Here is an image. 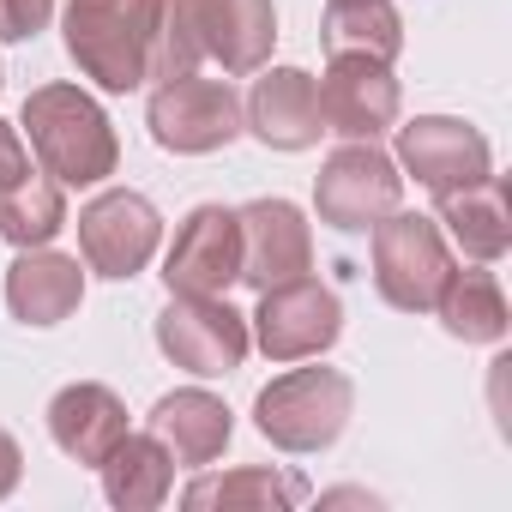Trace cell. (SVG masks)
<instances>
[{
    "instance_id": "obj_18",
    "label": "cell",
    "mask_w": 512,
    "mask_h": 512,
    "mask_svg": "<svg viewBox=\"0 0 512 512\" xmlns=\"http://www.w3.org/2000/svg\"><path fill=\"white\" fill-rule=\"evenodd\" d=\"M151 434L169 446L175 464L199 470V464L223 458V446H229V434H235V416H229V404H223L217 392H205V386H181V392L157 398V410H151Z\"/></svg>"
},
{
    "instance_id": "obj_8",
    "label": "cell",
    "mask_w": 512,
    "mask_h": 512,
    "mask_svg": "<svg viewBox=\"0 0 512 512\" xmlns=\"http://www.w3.org/2000/svg\"><path fill=\"white\" fill-rule=\"evenodd\" d=\"M157 350L175 368L217 380V374H235L247 362L253 332L223 296H169V308L157 314Z\"/></svg>"
},
{
    "instance_id": "obj_11",
    "label": "cell",
    "mask_w": 512,
    "mask_h": 512,
    "mask_svg": "<svg viewBox=\"0 0 512 512\" xmlns=\"http://www.w3.org/2000/svg\"><path fill=\"white\" fill-rule=\"evenodd\" d=\"M398 169H410L428 193H452L494 175V151L458 115H416L398 127Z\"/></svg>"
},
{
    "instance_id": "obj_26",
    "label": "cell",
    "mask_w": 512,
    "mask_h": 512,
    "mask_svg": "<svg viewBox=\"0 0 512 512\" xmlns=\"http://www.w3.org/2000/svg\"><path fill=\"white\" fill-rule=\"evenodd\" d=\"M55 19V0H0V43H31Z\"/></svg>"
},
{
    "instance_id": "obj_28",
    "label": "cell",
    "mask_w": 512,
    "mask_h": 512,
    "mask_svg": "<svg viewBox=\"0 0 512 512\" xmlns=\"http://www.w3.org/2000/svg\"><path fill=\"white\" fill-rule=\"evenodd\" d=\"M19 476H25V452H19V440L7 428H0V500L19 488Z\"/></svg>"
},
{
    "instance_id": "obj_25",
    "label": "cell",
    "mask_w": 512,
    "mask_h": 512,
    "mask_svg": "<svg viewBox=\"0 0 512 512\" xmlns=\"http://www.w3.org/2000/svg\"><path fill=\"white\" fill-rule=\"evenodd\" d=\"M205 61L199 43V7L193 0H157V25H151V67L145 79H181Z\"/></svg>"
},
{
    "instance_id": "obj_15",
    "label": "cell",
    "mask_w": 512,
    "mask_h": 512,
    "mask_svg": "<svg viewBox=\"0 0 512 512\" xmlns=\"http://www.w3.org/2000/svg\"><path fill=\"white\" fill-rule=\"evenodd\" d=\"M49 434H55V446L73 464H91L97 470L121 446V434H127V404L109 386H97V380H73L49 404Z\"/></svg>"
},
{
    "instance_id": "obj_3",
    "label": "cell",
    "mask_w": 512,
    "mask_h": 512,
    "mask_svg": "<svg viewBox=\"0 0 512 512\" xmlns=\"http://www.w3.org/2000/svg\"><path fill=\"white\" fill-rule=\"evenodd\" d=\"M356 410V386L338 368H290L253 398V428L278 452H326Z\"/></svg>"
},
{
    "instance_id": "obj_21",
    "label": "cell",
    "mask_w": 512,
    "mask_h": 512,
    "mask_svg": "<svg viewBox=\"0 0 512 512\" xmlns=\"http://www.w3.org/2000/svg\"><path fill=\"white\" fill-rule=\"evenodd\" d=\"M434 314H440V326H446L452 338H464V344H500L506 326H512L506 290H500V278L482 272V266H470V272L452 266L446 284H440V296H434Z\"/></svg>"
},
{
    "instance_id": "obj_29",
    "label": "cell",
    "mask_w": 512,
    "mask_h": 512,
    "mask_svg": "<svg viewBox=\"0 0 512 512\" xmlns=\"http://www.w3.org/2000/svg\"><path fill=\"white\" fill-rule=\"evenodd\" d=\"M0 85H7V73H0Z\"/></svg>"
},
{
    "instance_id": "obj_14",
    "label": "cell",
    "mask_w": 512,
    "mask_h": 512,
    "mask_svg": "<svg viewBox=\"0 0 512 512\" xmlns=\"http://www.w3.org/2000/svg\"><path fill=\"white\" fill-rule=\"evenodd\" d=\"M241 127H253L266 151H308L320 145L326 121H320V85L302 67H272L266 79H253L247 103H241Z\"/></svg>"
},
{
    "instance_id": "obj_7",
    "label": "cell",
    "mask_w": 512,
    "mask_h": 512,
    "mask_svg": "<svg viewBox=\"0 0 512 512\" xmlns=\"http://www.w3.org/2000/svg\"><path fill=\"white\" fill-rule=\"evenodd\" d=\"M247 332L272 362H308L338 344L344 332V302L320 278H290L260 290V308L247 314Z\"/></svg>"
},
{
    "instance_id": "obj_24",
    "label": "cell",
    "mask_w": 512,
    "mask_h": 512,
    "mask_svg": "<svg viewBox=\"0 0 512 512\" xmlns=\"http://www.w3.org/2000/svg\"><path fill=\"white\" fill-rule=\"evenodd\" d=\"M67 229V187L55 175H25L0 193V235L13 247H49Z\"/></svg>"
},
{
    "instance_id": "obj_13",
    "label": "cell",
    "mask_w": 512,
    "mask_h": 512,
    "mask_svg": "<svg viewBox=\"0 0 512 512\" xmlns=\"http://www.w3.org/2000/svg\"><path fill=\"white\" fill-rule=\"evenodd\" d=\"M320 121L338 139H380L398 121V79L374 55H332L320 79Z\"/></svg>"
},
{
    "instance_id": "obj_19",
    "label": "cell",
    "mask_w": 512,
    "mask_h": 512,
    "mask_svg": "<svg viewBox=\"0 0 512 512\" xmlns=\"http://www.w3.org/2000/svg\"><path fill=\"white\" fill-rule=\"evenodd\" d=\"M434 199H440V217L434 223H446V235L470 253L476 266H494L500 253L512 247V193H506L500 175H482V181L452 187V193H434Z\"/></svg>"
},
{
    "instance_id": "obj_5",
    "label": "cell",
    "mask_w": 512,
    "mask_h": 512,
    "mask_svg": "<svg viewBox=\"0 0 512 512\" xmlns=\"http://www.w3.org/2000/svg\"><path fill=\"white\" fill-rule=\"evenodd\" d=\"M404 199V175L398 163L374 145V139H344L326 163H320V181H314V211L320 223L356 235V229H374L386 211H398Z\"/></svg>"
},
{
    "instance_id": "obj_9",
    "label": "cell",
    "mask_w": 512,
    "mask_h": 512,
    "mask_svg": "<svg viewBox=\"0 0 512 512\" xmlns=\"http://www.w3.org/2000/svg\"><path fill=\"white\" fill-rule=\"evenodd\" d=\"M157 241H163V217L133 187H109L79 211V253L97 278H139Z\"/></svg>"
},
{
    "instance_id": "obj_4",
    "label": "cell",
    "mask_w": 512,
    "mask_h": 512,
    "mask_svg": "<svg viewBox=\"0 0 512 512\" xmlns=\"http://www.w3.org/2000/svg\"><path fill=\"white\" fill-rule=\"evenodd\" d=\"M452 272V247L434 217L422 211H386L374 223V290L398 314H428L440 284Z\"/></svg>"
},
{
    "instance_id": "obj_16",
    "label": "cell",
    "mask_w": 512,
    "mask_h": 512,
    "mask_svg": "<svg viewBox=\"0 0 512 512\" xmlns=\"http://www.w3.org/2000/svg\"><path fill=\"white\" fill-rule=\"evenodd\" d=\"M199 7V43L223 73H260L278 43L272 0H193Z\"/></svg>"
},
{
    "instance_id": "obj_20",
    "label": "cell",
    "mask_w": 512,
    "mask_h": 512,
    "mask_svg": "<svg viewBox=\"0 0 512 512\" xmlns=\"http://www.w3.org/2000/svg\"><path fill=\"white\" fill-rule=\"evenodd\" d=\"M97 470H103L109 506H121V512H157L175 488V458L157 434H121V446Z\"/></svg>"
},
{
    "instance_id": "obj_6",
    "label": "cell",
    "mask_w": 512,
    "mask_h": 512,
    "mask_svg": "<svg viewBox=\"0 0 512 512\" xmlns=\"http://www.w3.org/2000/svg\"><path fill=\"white\" fill-rule=\"evenodd\" d=\"M145 127L163 151L175 157H205V151H223L235 133H241V97L229 79H163L151 91V109H145Z\"/></svg>"
},
{
    "instance_id": "obj_22",
    "label": "cell",
    "mask_w": 512,
    "mask_h": 512,
    "mask_svg": "<svg viewBox=\"0 0 512 512\" xmlns=\"http://www.w3.org/2000/svg\"><path fill=\"white\" fill-rule=\"evenodd\" d=\"M326 49L332 55H374V61H398L404 49V19L392 0H326Z\"/></svg>"
},
{
    "instance_id": "obj_23",
    "label": "cell",
    "mask_w": 512,
    "mask_h": 512,
    "mask_svg": "<svg viewBox=\"0 0 512 512\" xmlns=\"http://www.w3.org/2000/svg\"><path fill=\"white\" fill-rule=\"evenodd\" d=\"M308 488L296 476H278L266 464H247V470H223V476H199L181 488V506H241V512H290Z\"/></svg>"
},
{
    "instance_id": "obj_12",
    "label": "cell",
    "mask_w": 512,
    "mask_h": 512,
    "mask_svg": "<svg viewBox=\"0 0 512 512\" xmlns=\"http://www.w3.org/2000/svg\"><path fill=\"white\" fill-rule=\"evenodd\" d=\"M241 223V284L272 290L314 272V229L290 199H253L235 211Z\"/></svg>"
},
{
    "instance_id": "obj_1",
    "label": "cell",
    "mask_w": 512,
    "mask_h": 512,
    "mask_svg": "<svg viewBox=\"0 0 512 512\" xmlns=\"http://www.w3.org/2000/svg\"><path fill=\"white\" fill-rule=\"evenodd\" d=\"M19 127L31 133V151H37L43 175H55L61 187H97L121 163V139H115L103 103L85 97L79 85H43V91H31Z\"/></svg>"
},
{
    "instance_id": "obj_27",
    "label": "cell",
    "mask_w": 512,
    "mask_h": 512,
    "mask_svg": "<svg viewBox=\"0 0 512 512\" xmlns=\"http://www.w3.org/2000/svg\"><path fill=\"white\" fill-rule=\"evenodd\" d=\"M31 175V151H25V133L13 121H0V193H7L13 181Z\"/></svg>"
},
{
    "instance_id": "obj_17",
    "label": "cell",
    "mask_w": 512,
    "mask_h": 512,
    "mask_svg": "<svg viewBox=\"0 0 512 512\" xmlns=\"http://www.w3.org/2000/svg\"><path fill=\"white\" fill-rule=\"evenodd\" d=\"M85 302V272L67 253L49 247H19V260L7 272V308L25 326H61L67 314H79Z\"/></svg>"
},
{
    "instance_id": "obj_2",
    "label": "cell",
    "mask_w": 512,
    "mask_h": 512,
    "mask_svg": "<svg viewBox=\"0 0 512 512\" xmlns=\"http://www.w3.org/2000/svg\"><path fill=\"white\" fill-rule=\"evenodd\" d=\"M151 25H157V0H67V19H61L73 67L115 97L145 85Z\"/></svg>"
},
{
    "instance_id": "obj_10",
    "label": "cell",
    "mask_w": 512,
    "mask_h": 512,
    "mask_svg": "<svg viewBox=\"0 0 512 512\" xmlns=\"http://www.w3.org/2000/svg\"><path fill=\"white\" fill-rule=\"evenodd\" d=\"M163 284L169 296H223L229 284H241V223L229 205L187 211L163 253Z\"/></svg>"
}]
</instances>
